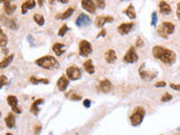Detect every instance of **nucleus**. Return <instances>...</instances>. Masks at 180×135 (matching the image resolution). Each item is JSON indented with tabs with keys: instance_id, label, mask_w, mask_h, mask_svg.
Returning a JSON list of instances; mask_svg holds the SVG:
<instances>
[{
	"instance_id": "nucleus-3",
	"label": "nucleus",
	"mask_w": 180,
	"mask_h": 135,
	"mask_svg": "<svg viewBox=\"0 0 180 135\" xmlns=\"http://www.w3.org/2000/svg\"><path fill=\"white\" fill-rule=\"evenodd\" d=\"M145 116V111H144V108L142 107H136L133 111V113L131 114L129 116V122H131V124L133 126H139L141 123L143 122V118Z\"/></svg>"
},
{
	"instance_id": "nucleus-8",
	"label": "nucleus",
	"mask_w": 180,
	"mask_h": 135,
	"mask_svg": "<svg viewBox=\"0 0 180 135\" xmlns=\"http://www.w3.org/2000/svg\"><path fill=\"white\" fill-rule=\"evenodd\" d=\"M7 103L11 107V109H13L14 113L21 114V108L18 106V99L16 96H14V95H9V96H7Z\"/></svg>"
},
{
	"instance_id": "nucleus-42",
	"label": "nucleus",
	"mask_w": 180,
	"mask_h": 135,
	"mask_svg": "<svg viewBox=\"0 0 180 135\" xmlns=\"http://www.w3.org/2000/svg\"><path fill=\"white\" fill-rule=\"evenodd\" d=\"M177 17L178 19H180V2L177 4Z\"/></svg>"
},
{
	"instance_id": "nucleus-23",
	"label": "nucleus",
	"mask_w": 180,
	"mask_h": 135,
	"mask_svg": "<svg viewBox=\"0 0 180 135\" xmlns=\"http://www.w3.org/2000/svg\"><path fill=\"white\" fill-rule=\"evenodd\" d=\"M140 76H141V78L142 79H144V80H152L153 78H156V72H148L146 70H144L143 71L142 70V68L140 66Z\"/></svg>"
},
{
	"instance_id": "nucleus-46",
	"label": "nucleus",
	"mask_w": 180,
	"mask_h": 135,
	"mask_svg": "<svg viewBox=\"0 0 180 135\" xmlns=\"http://www.w3.org/2000/svg\"><path fill=\"white\" fill-rule=\"evenodd\" d=\"M6 135H14V134H11V133H7Z\"/></svg>"
},
{
	"instance_id": "nucleus-15",
	"label": "nucleus",
	"mask_w": 180,
	"mask_h": 135,
	"mask_svg": "<svg viewBox=\"0 0 180 135\" xmlns=\"http://www.w3.org/2000/svg\"><path fill=\"white\" fill-rule=\"evenodd\" d=\"M68 86H69V79H68L66 76L60 77L59 80H58V82H56L58 89H59L60 91H66Z\"/></svg>"
},
{
	"instance_id": "nucleus-25",
	"label": "nucleus",
	"mask_w": 180,
	"mask_h": 135,
	"mask_svg": "<svg viewBox=\"0 0 180 135\" xmlns=\"http://www.w3.org/2000/svg\"><path fill=\"white\" fill-rule=\"evenodd\" d=\"M73 11H74V7H70V8H68L66 11H63L62 14L56 15V18H58V19H68L69 17L72 16Z\"/></svg>"
},
{
	"instance_id": "nucleus-37",
	"label": "nucleus",
	"mask_w": 180,
	"mask_h": 135,
	"mask_svg": "<svg viewBox=\"0 0 180 135\" xmlns=\"http://www.w3.org/2000/svg\"><path fill=\"white\" fill-rule=\"evenodd\" d=\"M156 88H163V87H166V82L164 81H159V82L156 83Z\"/></svg>"
},
{
	"instance_id": "nucleus-11",
	"label": "nucleus",
	"mask_w": 180,
	"mask_h": 135,
	"mask_svg": "<svg viewBox=\"0 0 180 135\" xmlns=\"http://www.w3.org/2000/svg\"><path fill=\"white\" fill-rule=\"evenodd\" d=\"M98 89L100 90L101 92H104V94H108V92H111V89H113V84H111V82L108 79H104L99 82Z\"/></svg>"
},
{
	"instance_id": "nucleus-33",
	"label": "nucleus",
	"mask_w": 180,
	"mask_h": 135,
	"mask_svg": "<svg viewBox=\"0 0 180 135\" xmlns=\"http://www.w3.org/2000/svg\"><path fill=\"white\" fill-rule=\"evenodd\" d=\"M171 99H172V95L168 94V92H166V94H164L162 97H161V101H162V103H167V101H170Z\"/></svg>"
},
{
	"instance_id": "nucleus-10",
	"label": "nucleus",
	"mask_w": 180,
	"mask_h": 135,
	"mask_svg": "<svg viewBox=\"0 0 180 135\" xmlns=\"http://www.w3.org/2000/svg\"><path fill=\"white\" fill-rule=\"evenodd\" d=\"M0 21H1V23H2V24L6 26V27L10 28V29H14V31H16V29L18 28L17 23H16L14 19H11V18L6 17L5 15H1V16H0Z\"/></svg>"
},
{
	"instance_id": "nucleus-27",
	"label": "nucleus",
	"mask_w": 180,
	"mask_h": 135,
	"mask_svg": "<svg viewBox=\"0 0 180 135\" xmlns=\"http://www.w3.org/2000/svg\"><path fill=\"white\" fill-rule=\"evenodd\" d=\"M83 68L86 70L87 72L89 73V74H92L95 72V66H94V62L91 61V60H87L83 62Z\"/></svg>"
},
{
	"instance_id": "nucleus-2",
	"label": "nucleus",
	"mask_w": 180,
	"mask_h": 135,
	"mask_svg": "<svg viewBox=\"0 0 180 135\" xmlns=\"http://www.w3.org/2000/svg\"><path fill=\"white\" fill-rule=\"evenodd\" d=\"M35 64L38 66H41L45 70H52V69H56L59 66V62L58 60L54 58V56L51 55H45L42 56L39 59H37L35 61Z\"/></svg>"
},
{
	"instance_id": "nucleus-34",
	"label": "nucleus",
	"mask_w": 180,
	"mask_h": 135,
	"mask_svg": "<svg viewBox=\"0 0 180 135\" xmlns=\"http://www.w3.org/2000/svg\"><path fill=\"white\" fill-rule=\"evenodd\" d=\"M8 83V79L6 76H0V89L2 88L4 86H6Z\"/></svg>"
},
{
	"instance_id": "nucleus-28",
	"label": "nucleus",
	"mask_w": 180,
	"mask_h": 135,
	"mask_svg": "<svg viewBox=\"0 0 180 135\" xmlns=\"http://www.w3.org/2000/svg\"><path fill=\"white\" fill-rule=\"evenodd\" d=\"M7 44H8L7 35L5 34V32L1 29V27H0V46H1V47H5Z\"/></svg>"
},
{
	"instance_id": "nucleus-20",
	"label": "nucleus",
	"mask_w": 180,
	"mask_h": 135,
	"mask_svg": "<svg viewBox=\"0 0 180 135\" xmlns=\"http://www.w3.org/2000/svg\"><path fill=\"white\" fill-rule=\"evenodd\" d=\"M14 54L11 53V54H9V55L5 56L4 59H2V61L0 62V69H6V68H8L9 66V64H10L11 62H13V60H14Z\"/></svg>"
},
{
	"instance_id": "nucleus-21",
	"label": "nucleus",
	"mask_w": 180,
	"mask_h": 135,
	"mask_svg": "<svg viewBox=\"0 0 180 135\" xmlns=\"http://www.w3.org/2000/svg\"><path fill=\"white\" fill-rule=\"evenodd\" d=\"M124 14L127 16L129 19H135L136 18V13H135V8L134 6L132 4L128 5V7L127 8H125L124 9Z\"/></svg>"
},
{
	"instance_id": "nucleus-22",
	"label": "nucleus",
	"mask_w": 180,
	"mask_h": 135,
	"mask_svg": "<svg viewBox=\"0 0 180 135\" xmlns=\"http://www.w3.org/2000/svg\"><path fill=\"white\" fill-rule=\"evenodd\" d=\"M44 103V99H36V100L32 104V106H31V113L33 115H37L38 114V111H39V105H42Z\"/></svg>"
},
{
	"instance_id": "nucleus-16",
	"label": "nucleus",
	"mask_w": 180,
	"mask_h": 135,
	"mask_svg": "<svg viewBox=\"0 0 180 135\" xmlns=\"http://www.w3.org/2000/svg\"><path fill=\"white\" fill-rule=\"evenodd\" d=\"M105 61L107 63H114L117 59V54L115 52V50L113 49H108L106 52H105Z\"/></svg>"
},
{
	"instance_id": "nucleus-29",
	"label": "nucleus",
	"mask_w": 180,
	"mask_h": 135,
	"mask_svg": "<svg viewBox=\"0 0 180 135\" xmlns=\"http://www.w3.org/2000/svg\"><path fill=\"white\" fill-rule=\"evenodd\" d=\"M31 82L33 83V84H38V83H49L50 81L47 79H39V78H36V77H34V76H32L31 77Z\"/></svg>"
},
{
	"instance_id": "nucleus-36",
	"label": "nucleus",
	"mask_w": 180,
	"mask_h": 135,
	"mask_svg": "<svg viewBox=\"0 0 180 135\" xmlns=\"http://www.w3.org/2000/svg\"><path fill=\"white\" fill-rule=\"evenodd\" d=\"M156 23H158L156 13H152V21H151V25H152V26H156Z\"/></svg>"
},
{
	"instance_id": "nucleus-26",
	"label": "nucleus",
	"mask_w": 180,
	"mask_h": 135,
	"mask_svg": "<svg viewBox=\"0 0 180 135\" xmlns=\"http://www.w3.org/2000/svg\"><path fill=\"white\" fill-rule=\"evenodd\" d=\"M4 9H5V13L9 16V15H11L15 11V9H16V5H13L10 2V1H4Z\"/></svg>"
},
{
	"instance_id": "nucleus-14",
	"label": "nucleus",
	"mask_w": 180,
	"mask_h": 135,
	"mask_svg": "<svg viewBox=\"0 0 180 135\" xmlns=\"http://www.w3.org/2000/svg\"><path fill=\"white\" fill-rule=\"evenodd\" d=\"M90 17L86 14H80L78 18L76 19V25L78 27H84L87 25L90 24Z\"/></svg>"
},
{
	"instance_id": "nucleus-31",
	"label": "nucleus",
	"mask_w": 180,
	"mask_h": 135,
	"mask_svg": "<svg viewBox=\"0 0 180 135\" xmlns=\"http://www.w3.org/2000/svg\"><path fill=\"white\" fill-rule=\"evenodd\" d=\"M66 97L69 98V99H71V100H81V95L79 94H76V92H69V94L66 95Z\"/></svg>"
},
{
	"instance_id": "nucleus-35",
	"label": "nucleus",
	"mask_w": 180,
	"mask_h": 135,
	"mask_svg": "<svg viewBox=\"0 0 180 135\" xmlns=\"http://www.w3.org/2000/svg\"><path fill=\"white\" fill-rule=\"evenodd\" d=\"M95 4H96L97 7H99V8L103 9V8H105V6H106V1H104V0H98V1L95 2Z\"/></svg>"
},
{
	"instance_id": "nucleus-18",
	"label": "nucleus",
	"mask_w": 180,
	"mask_h": 135,
	"mask_svg": "<svg viewBox=\"0 0 180 135\" xmlns=\"http://www.w3.org/2000/svg\"><path fill=\"white\" fill-rule=\"evenodd\" d=\"M36 6V1L34 0H28V1H24L23 5H21V14L25 15L29 9L34 8Z\"/></svg>"
},
{
	"instance_id": "nucleus-30",
	"label": "nucleus",
	"mask_w": 180,
	"mask_h": 135,
	"mask_svg": "<svg viewBox=\"0 0 180 135\" xmlns=\"http://www.w3.org/2000/svg\"><path fill=\"white\" fill-rule=\"evenodd\" d=\"M33 19L36 21V24H37L38 26H43V25H44V17H43L42 15L34 14V16H33Z\"/></svg>"
},
{
	"instance_id": "nucleus-9",
	"label": "nucleus",
	"mask_w": 180,
	"mask_h": 135,
	"mask_svg": "<svg viewBox=\"0 0 180 135\" xmlns=\"http://www.w3.org/2000/svg\"><path fill=\"white\" fill-rule=\"evenodd\" d=\"M134 27V23H122L117 27V32L121 35H127L129 34Z\"/></svg>"
},
{
	"instance_id": "nucleus-13",
	"label": "nucleus",
	"mask_w": 180,
	"mask_h": 135,
	"mask_svg": "<svg viewBox=\"0 0 180 135\" xmlns=\"http://www.w3.org/2000/svg\"><path fill=\"white\" fill-rule=\"evenodd\" d=\"M81 6H82L83 9L88 11L89 14H95V13H96L97 6H96L94 1H91V0H82V1H81Z\"/></svg>"
},
{
	"instance_id": "nucleus-12",
	"label": "nucleus",
	"mask_w": 180,
	"mask_h": 135,
	"mask_svg": "<svg viewBox=\"0 0 180 135\" xmlns=\"http://www.w3.org/2000/svg\"><path fill=\"white\" fill-rule=\"evenodd\" d=\"M114 21V17L113 16H97L95 19V25L97 27H103L105 24L107 23H111Z\"/></svg>"
},
{
	"instance_id": "nucleus-1",
	"label": "nucleus",
	"mask_w": 180,
	"mask_h": 135,
	"mask_svg": "<svg viewBox=\"0 0 180 135\" xmlns=\"http://www.w3.org/2000/svg\"><path fill=\"white\" fill-rule=\"evenodd\" d=\"M152 54L153 56L158 59L161 62L166 63L168 66H171L176 61V53L171 51L168 47H164V46H161V45H156L152 49Z\"/></svg>"
},
{
	"instance_id": "nucleus-40",
	"label": "nucleus",
	"mask_w": 180,
	"mask_h": 135,
	"mask_svg": "<svg viewBox=\"0 0 180 135\" xmlns=\"http://www.w3.org/2000/svg\"><path fill=\"white\" fill-rule=\"evenodd\" d=\"M90 105H91V101H90L89 99H84V100H83V106L86 108L90 107Z\"/></svg>"
},
{
	"instance_id": "nucleus-47",
	"label": "nucleus",
	"mask_w": 180,
	"mask_h": 135,
	"mask_svg": "<svg viewBox=\"0 0 180 135\" xmlns=\"http://www.w3.org/2000/svg\"><path fill=\"white\" fill-rule=\"evenodd\" d=\"M0 115H1V111H0Z\"/></svg>"
},
{
	"instance_id": "nucleus-43",
	"label": "nucleus",
	"mask_w": 180,
	"mask_h": 135,
	"mask_svg": "<svg viewBox=\"0 0 180 135\" xmlns=\"http://www.w3.org/2000/svg\"><path fill=\"white\" fill-rule=\"evenodd\" d=\"M105 35H106V31H105V29H103V31H101L100 34H98L97 37H99V36H105Z\"/></svg>"
},
{
	"instance_id": "nucleus-19",
	"label": "nucleus",
	"mask_w": 180,
	"mask_h": 135,
	"mask_svg": "<svg viewBox=\"0 0 180 135\" xmlns=\"http://www.w3.org/2000/svg\"><path fill=\"white\" fill-rule=\"evenodd\" d=\"M5 123H6V126L8 128H14L16 126V118H15V115L13 113H9V114L6 116L5 118Z\"/></svg>"
},
{
	"instance_id": "nucleus-39",
	"label": "nucleus",
	"mask_w": 180,
	"mask_h": 135,
	"mask_svg": "<svg viewBox=\"0 0 180 135\" xmlns=\"http://www.w3.org/2000/svg\"><path fill=\"white\" fill-rule=\"evenodd\" d=\"M170 87H171L172 89L178 90V91H180V84H176V83H170Z\"/></svg>"
},
{
	"instance_id": "nucleus-45",
	"label": "nucleus",
	"mask_w": 180,
	"mask_h": 135,
	"mask_svg": "<svg viewBox=\"0 0 180 135\" xmlns=\"http://www.w3.org/2000/svg\"><path fill=\"white\" fill-rule=\"evenodd\" d=\"M38 4H39V6H43V1H37Z\"/></svg>"
},
{
	"instance_id": "nucleus-7",
	"label": "nucleus",
	"mask_w": 180,
	"mask_h": 135,
	"mask_svg": "<svg viewBox=\"0 0 180 135\" xmlns=\"http://www.w3.org/2000/svg\"><path fill=\"white\" fill-rule=\"evenodd\" d=\"M139 60V56H137V53L135 51V46H131L128 51L125 53L124 58H123V61L126 63H134Z\"/></svg>"
},
{
	"instance_id": "nucleus-4",
	"label": "nucleus",
	"mask_w": 180,
	"mask_h": 135,
	"mask_svg": "<svg viewBox=\"0 0 180 135\" xmlns=\"http://www.w3.org/2000/svg\"><path fill=\"white\" fill-rule=\"evenodd\" d=\"M174 32V25L171 21H163L162 25L158 28V34L162 37L167 38L170 34Z\"/></svg>"
},
{
	"instance_id": "nucleus-24",
	"label": "nucleus",
	"mask_w": 180,
	"mask_h": 135,
	"mask_svg": "<svg viewBox=\"0 0 180 135\" xmlns=\"http://www.w3.org/2000/svg\"><path fill=\"white\" fill-rule=\"evenodd\" d=\"M53 51H54V53L58 56L62 55L63 53H64V51H66V45L62 44V43H55V44L53 45Z\"/></svg>"
},
{
	"instance_id": "nucleus-17",
	"label": "nucleus",
	"mask_w": 180,
	"mask_h": 135,
	"mask_svg": "<svg viewBox=\"0 0 180 135\" xmlns=\"http://www.w3.org/2000/svg\"><path fill=\"white\" fill-rule=\"evenodd\" d=\"M159 9L161 11V14L163 15H170L172 11V8L167 1H160L159 2Z\"/></svg>"
},
{
	"instance_id": "nucleus-38",
	"label": "nucleus",
	"mask_w": 180,
	"mask_h": 135,
	"mask_svg": "<svg viewBox=\"0 0 180 135\" xmlns=\"http://www.w3.org/2000/svg\"><path fill=\"white\" fill-rule=\"evenodd\" d=\"M136 46H139V47H141V46H143V41H142V38L137 37V39H136Z\"/></svg>"
},
{
	"instance_id": "nucleus-32",
	"label": "nucleus",
	"mask_w": 180,
	"mask_h": 135,
	"mask_svg": "<svg viewBox=\"0 0 180 135\" xmlns=\"http://www.w3.org/2000/svg\"><path fill=\"white\" fill-rule=\"evenodd\" d=\"M68 32H69V27H68V25L63 24V26L60 28L59 32H58V35H59V36H64V35H66Z\"/></svg>"
},
{
	"instance_id": "nucleus-44",
	"label": "nucleus",
	"mask_w": 180,
	"mask_h": 135,
	"mask_svg": "<svg viewBox=\"0 0 180 135\" xmlns=\"http://www.w3.org/2000/svg\"><path fill=\"white\" fill-rule=\"evenodd\" d=\"M60 2H61V4H66L68 1H66V0H60Z\"/></svg>"
},
{
	"instance_id": "nucleus-41",
	"label": "nucleus",
	"mask_w": 180,
	"mask_h": 135,
	"mask_svg": "<svg viewBox=\"0 0 180 135\" xmlns=\"http://www.w3.org/2000/svg\"><path fill=\"white\" fill-rule=\"evenodd\" d=\"M34 129H35V135H38L39 134V132H41V125L38 124V125H36L34 127Z\"/></svg>"
},
{
	"instance_id": "nucleus-5",
	"label": "nucleus",
	"mask_w": 180,
	"mask_h": 135,
	"mask_svg": "<svg viewBox=\"0 0 180 135\" xmlns=\"http://www.w3.org/2000/svg\"><path fill=\"white\" fill-rule=\"evenodd\" d=\"M79 53L81 56H89L92 53V45L86 39L80 41L79 43Z\"/></svg>"
},
{
	"instance_id": "nucleus-6",
	"label": "nucleus",
	"mask_w": 180,
	"mask_h": 135,
	"mask_svg": "<svg viewBox=\"0 0 180 135\" xmlns=\"http://www.w3.org/2000/svg\"><path fill=\"white\" fill-rule=\"evenodd\" d=\"M66 77L69 78L70 80H78L82 77V72H81V69L78 68L77 66H71L66 69Z\"/></svg>"
}]
</instances>
